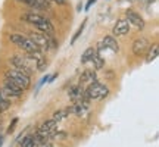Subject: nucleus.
<instances>
[{
    "instance_id": "bb28decb",
    "label": "nucleus",
    "mask_w": 159,
    "mask_h": 147,
    "mask_svg": "<svg viewBox=\"0 0 159 147\" xmlns=\"http://www.w3.org/2000/svg\"><path fill=\"white\" fill-rule=\"evenodd\" d=\"M144 2H146V3H150V2H153V0H144Z\"/></svg>"
},
{
    "instance_id": "0eeeda50",
    "label": "nucleus",
    "mask_w": 159,
    "mask_h": 147,
    "mask_svg": "<svg viewBox=\"0 0 159 147\" xmlns=\"http://www.w3.org/2000/svg\"><path fill=\"white\" fill-rule=\"evenodd\" d=\"M149 47H150L149 40L144 38V37H139V38H136L134 41H133L131 50H133V55H134V56L140 57V56H143V55L148 51Z\"/></svg>"
},
{
    "instance_id": "dca6fc26",
    "label": "nucleus",
    "mask_w": 159,
    "mask_h": 147,
    "mask_svg": "<svg viewBox=\"0 0 159 147\" xmlns=\"http://www.w3.org/2000/svg\"><path fill=\"white\" fill-rule=\"evenodd\" d=\"M90 62L93 63V66H94L96 69H102L103 66H105V60H103V57L100 56V53H97L96 50H94V53L91 55Z\"/></svg>"
},
{
    "instance_id": "9b49d317",
    "label": "nucleus",
    "mask_w": 159,
    "mask_h": 147,
    "mask_svg": "<svg viewBox=\"0 0 159 147\" xmlns=\"http://www.w3.org/2000/svg\"><path fill=\"white\" fill-rule=\"evenodd\" d=\"M125 16H127L128 24H133L134 27H137V28H140V29L144 28V21H143V18L140 16V13H137L136 11L127 9V11H125Z\"/></svg>"
},
{
    "instance_id": "f257e3e1",
    "label": "nucleus",
    "mask_w": 159,
    "mask_h": 147,
    "mask_svg": "<svg viewBox=\"0 0 159 147\" xmlns=\"http://www.w3.org/2000/svg\"><path fill=\"white\" fill-rule=\"evenodd\" d=\"M43 56V51H34V53H25V55H13L11 57V63L16 69L25 72L27 75L31 77V74L39 71L37 63L39 59Z\"/></svg>"
},
{
    "instance_id": "c85d7f7f",
    "label": "nucleus",
    "mask_w": 159,
    "mask_h": 147,
    "mask_svg": "<svg viewBox=\"0 0 159 147\" xmlns=\"http://www.w3.org/2000/svg\"><path fill=\"white\" fill-rule=\"evenodd\" d=\"M131 2H133V0H131Z\"/></svg>"
},
{
    "instance_id": "f8f14e48",
    "label": "nucleus",
    "mask_w": 159,
    "mask_h": 147,
    "mask_svg": "<svg viewBox=\"0 0 159 147\" xmlns=\"http://www.w3.org/2000/svg\"><path fill=\"white\" fill-rule=\"evenodd\" d=\"M128 31H130V24H128V21H127V19H119L118 22L115 24L114 29H112V34L118 37V35H125Z\"/></svg>"
},
{
    "instance_id": "393cba45",
    "label": "nucleus",
    "mask_w": 159,
    "mask_h": 147,
    "mask_svg": "<svg viewBox=\"0 0 159 147\" xmlns=\"http://www.w3.org/2000/svg\"><path fill=\"white\" fill-rule=\"evenodd\" d=\"M49 2H55L57 5H65L66 3V0H49Z\"/></svg>"
},
{
    "instance_id": "423d86ee",
    "label": "nucleus",
    "mask_w": 159,
    "mask_h": 147,
    "mask_svg": "<svg viewBox=\"0 0 159 147\" xmlns=\"http://www.w3.org/2000/svg\"><path fill=\"white\" fill-rule=\"evenodd\" d=\"M5 78H9L11 81H13L16 85H19L24 91L28 88L30 85H31V77L27 75L25 72L22 71H19V69H9V71H6L5 72Z\"/></svg>"
},
{
    "instance_id": "5701e85b",
    "label": "nucleus",
    "mask_w": 159,
    "mask_h": 147,
    "mask_svg": "<svg viewBox=\"0 0 159 147\" xmlns=\"http://www.w3.org/2000/svg\"><path fill=\"white\" fill-rule=\"evenodd\" d=\"M35 147H53V146H52L49 141H43V143H39Z\"/></svg>"
},
{
    "instance_id": "aec40b11",
    "label": "nucleus",
    "mask_w": 159,
    "mask_h": 147,
    "mask_svg": "<svg viewBox=\"0 0 159 147\" xmlns=\"http://www.w3.org/2000/svg\"><path fill=\"white\" fill-rule=\"evenodd\" d=\"M94 50H96V49L89 47V49L83 53V56H81V63H89V62H90V57H91V55L94 53Z\"/></svg>"
},
{
    "instance_id": "39448f33",
    "label": "nucleus",
    "mask_w": 159,
    "mask_h": 147,
    "mask_svg": "<svg viewBox=\"0 0 159 147\" xmlns=\"http://www.w3.org/2000/svg\"><path fill=\"white\" fill-rule=\"evenodd\" d=\"M109 94V88L105 84L94 81L85 88V97L89 100H102Z\"/></svg>"
},
{
    "instance_id": "6e6552de",
    "label": "nucleus",
    "mask_w": 159,
    "mask_h": 147,
    "mask_svg": "<svg viewBox=\"0 0 159 147\" xmlns=\"http://www.w3.org/2000/svg\"><path fill=\"white\" fill-rule=\"evenodd\" d=\"M3 90H5V93L7 94L9 97H21L24 94V90L19 87V85H16L13 81H11L9 78H5V81H3V87H2Z\"/></svg>"
},
{
    "instance_id": "b1692460",
    "label": "nucleus",
    "mask_w": 159,
    "mask_h": 147,
    "mask_svg": "<svg viewBox=\"0 0 159 147\" xmlns=\"http://www.w3.org/2000/svg\"><path fill=\"white\" fill-rule=\"evenodd\" d=\"M94 2H96V0H89V2H87V5H85V11H89V9H90V6L93 5Z\"/></svg>"
},
{
    "instance_id": "2eb2a0df",
    "label": "nucleus",
    "mask_w": 159,
    "mask_h": 147,
    "mask_svg": "<svg viewBox=\"0 0 159 147\" xmlns=\"http://www.w3.org/2000/svg\"><path fill=\"white\" fill-rule=\"evenodd\" d=\"M21 3H25L28 5L30 7H34V9H49L50 5H49V0H18Z\"/></svg>"
},
{
    "instance_id": "f3484780",
    "label": "nucleus",
    "mask_w": 159,
    "mask_h": 147,
    "mask_svg": "<svg viewBox=\"0 0 159 147\" xmlns=\"http://www.w3.org/2000/svg\"><path fill=\"white\" fill-rule=\"evenodd\" d=\"M158 57V44H153L152 47L148 49V55H146V63H150Z\"/></svg>"
},
{
    "instance_id": "9d476101",
    "label": "nucleus",
    "mask_w": 159,
    "mask_h": 147,
    "mask_svg": "<svg viewBox=\"0 0 159 147\" xmlns=\"http://www.w3.org/2000/svg\"><path fill=\"white\" fill-rule=\"evenodd\" d=\"M56 130H57V122L53 121V119H49V121H46V122H43V124L40 125V128L37 132H40V134L43 137H46L47 140H50L52 134Z\"/></svg>"
},
{
    "instance_id": "20e7f679",
    "label": "nucleus",
    "mask_w": 159,
    "mask_h": 147,
    "mask_svg": "<svg viewBox=\"0 0 159 147\" xmlns=\"http://www.w3.org/2000/svg\"><path fill=\"white\" fill-rule=\"evenodd\" d=\"M9 40L15 46H18L19 49H22L25 53H34V51H41L40 47L35 44L30 37H25L22 34H11L9 35Z\"/></svg>"
},
{
    "instance_id": "412c9836",
    "label": "nucleus",
    "mask_w": 159,
    "mask_h": 147,
    "mask_svg": "<svg viewBox=\"0 0 159 147\" xmlns=\"http://www.w3.org/2000/svg\"><path fill=\"white\" fill-rule=\"evenodd\" d=\"M85 25H87V21H83V24H81V27H80V28L77 29V33H75V34L72 35V38H71V44H74L75 41H77V38H78L80 35L83 34V31H84Z\"/></svg>"
},
{
    "instance_id": "f03ea898",
    "label": "nucleus",
    "mask_w": 159,
    "mask_h": 147,
    "mask_svg": "<svg viewBox=\"0 0 159 147\" xmlns=\"http://www.w3.org/2000/svg\"><path fill=\"white\" fill-rule=\"evenodd\" d=\"M21 19H24L25 22L31 24V25H34L39 31H43V33L50 34V35L55 34V27L52 25V22L49 21V19H46L44 16L39 15V13L28 12V13H24L22 16H21Z\"/></svg>"
},
{
    "instance_id": "6ab92c4d",
    "label": "nucleus",
    "mask_w": 159,
    "mask_h": 147,
    "mask_svg": "<svg viewBox=\"0 0 159 147\" xmlns=\"http://www.w3.org/2000/svg\"><path fill=\"white\" fill-rule=\"evenodd\" d=\"M39 144V143L35 141V138L34 136H28V137H25L22 140V143H21V147H35Z\"/></svg>"
},
{
    "instance_id": "4be33fe9",
    "label": "nucleus",
    "mask_w": 159,
    "mask_h": 147,
    "mask_svg": "<svg viewBox=\"0 0 159 147\" xmlns=\"http://www.w3.org/2000/svg\"><path fill=\"white\" fill-rule=\"evenodd\" d=\"M0 100H7V102H11V97L6 94L3 88H0Z\"/></svg>"
},
{
    "instance_id": "a211bd4d",
    "label": "nucleus",
    "mask_w": 159,
    "mask_h": 147,
    "mask_svg": "<svg viewBox=\"0 0 159 147\" xmlns=\"http://www.w3.org/2000/svg\"><path fill=\"white\" fill-rule=\"evenodd\" d=\"M66 116H69V112L68 109H62V110H57V112L53 113V121H56V122H59V121H62V119H65Z\"/></svg>"
},
{
    "instance_id": "1a4fd4ad",
    "label": "nucleus",
    "mask_w": 159,
    "mask_h": 147,
    "mask_svg": "<svg viewBox=\"0 0 159 147\" xmlns=\"http://www.w3.org/2000/svg\"><path fill=\"white\" fill-rule=\"evenodd\" d=\"M68 96H69V99H71L74 103L85 102V100H89V99L85 97V90L83 88V85H81V84L71 87V88H69V91H68Z\"/></svg>"
},
{
    "instance_id": "ddd939ff",
    "label": "nucleus",
    "mask_w": 159,
    "mask_h": 147,
    "mask_svg": "<svg viewBox=\"0 0 159 147\" xmlns=\"http://www.w3.org/2000/svg\"><path fill=\"white\" fill-rule=\"evenodd\" d=\"M100 44H102V47H105V49H109V50L114 51V53H118V51H119L118 41H116L114 37H111V35H106V37H105V38L100 41Z\"/></svg>"
},
{
    "instance_id": "7ed1b4c3",
    "label": "nucleus",
    "mask_w": 159,
    "mask_h": 147,
    "mask_svg": "<svg viewBox=\"0 0 159 147\" xmlns=\"http://www.w3.org/2000/svg\"><path fill=\"white\" fill-rule=\"evenodd\" d=\"M28 37L34 41L35 44L39 46L41 51L50 50V49H56L57 47V43L53 40V35L46 34L43 31H35V33L33 31V33H30Z\"/></svg>"
},
{
    "instance_id": "4468645a",
    "label": "nucleus",
    "mask_w": 159,
    "mask_h": 147,
    "mask_svg": "<svg viewBox=\"0 0 159 147\" xmlns=\"http://www.w3.org/2000/svg\"><path fill=\"white\" fill-rule=\"evenodd\" d=\"M94 81H97V75L96 71H93V69H85L80 77V84H91Z\"/></svg>"
},
{
    "instance_id": "cd10ccee",
    "label": "nucleus",
    "mask_w": 159,
    "mask_h": 147,
    "mask_svg": "<svg viewBox=\"0 0 159 147\" xmlns=\"http://www.w3.org/2000/svg\"><path fill=\"white\" fill-rule=\"evenodd\" d=\"M0 124H2V116H0Z\"/></svg>"
},
{
    "instance_id": "a878e982",
    "label": "nucleus",
    "mask_w": 159,
    "mask_h": 147,
    "mask_svg": "<svg viewBox=\"0 0 159 147\" xmlns=\"http://www.w3.org/2000/svg\"><path fill=\"white\" fill-rule=\"evenodd\" d=\"M2 144H3V137L0 136V147H2Z\"/></svg>"
}]
</instances>
